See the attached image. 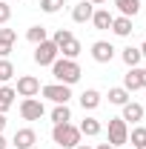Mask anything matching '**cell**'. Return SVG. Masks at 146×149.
Instances as JSON below:
<instances>
[{
	"label": "cell",
	"instance_id": "8",
	"mask_svg": "<svg viewBox=\"0 0 146 149\" xmlns=\"http://www.w3.org/2000/svg\"><path fill=\"white\" fill-rule=\"evenodd\" d=\"M12 143H15V149H32V146H37V135H35V129H17L15 132V138H12Z\"/></svg>",
	"mask_w": 146,
	"mask_h": 149
},
{
	"label": "cell",
	"instance_id": "32",
	"mask_svg": "<svg viewBox=\"0 0 146 149\" xmlns=\"http://www.w3.org/2000/svg\"><path fill=\"white\" fill-rule=\"evenodd\" d=\"M140 83H143V89H146V69H140Z\"/></svg>",
	"mask_w": 146,
	"mask_h": 149
},
{
	"label": "cell",
	"instance_id": "9",
	"mask_svg": "<svg viewBox=\"0 0 146 149\" xmlns=\"http://www.w3.org/2000/svg\"><path fill=\"white\" fill-rule=\"evenodd\" d=\"M92 57H95L97 63H109L112 57H115V46L106 43V40H97V43L92 46Z\"/></svg>",
	"mask_w": 146,
	"mask_h": 149
},
{
	"label": "cell",
	"instance_id": "35",
	"mask_svg": "<svg viewBox=\"0 0 146 149\" xmlns=\"http://www.w3.org/2000/svg\"><path fill=\"white\" fill-rule=\"evenodd\" d=\"M74 149H92V146H86V143H77V146H74Z\"/></svg>",
	"mask_w": 146,
	"mask_h": 149
},
{
	"label": "cell",
	"instance_id": "21",
	"mask_svg": "<svg viewBox=\"0 0 146 149\" xmlns=\"http://www.w3.org/2000/svg\"><path fill=\"white\" fill-rule=\"evenodd\" d=\"M109 103H115V106H123V103H129V92L123 89V86H115V89H109Z\"/></svg>",
	"mask_w": 146,
	"mask_h": 149
},
{
	"label": "cell",
	"instance_id": "23",
	"mask_svg": "<svg viewBox=\"0 0 146 149\" xmlns=\"http://www.w3.org/2000/svg\"><path fill=\"white\" fill-rule=\"evenodd\" d=\"M15 95L17 92H15L12 86H3V89H0V112H6L12 103H15Z\"/></svg>",
	"mask_w": 146,
	"mask_h": 149
},
{
	"label": "cell",
	"instance_id": "31",
	"mask_svg": "<svg viewBox=\"0 0 146 149\" xmlns=\"http://www.w3.org/2000/svg\"><path fill=\"white\" fill-rule=\"evenodd\" d=\"M95 149H115V146H112V143H97Z\"/></svg>",
	"mask_w": 146,
	"mask_h": 149
},
{
	"label": "cell",
	"instance_id": "27",
	"mask_svg": "<svg viewBox=\"0 0 146 149\" xmlns=\"http://www.w3.org/2000/svg\"><path fill=\"white\" fill-rule=\"evenodd\" d=\"M12 77H15V66H12V60L3 57V60H0V80L6 83V80H12Z\"/></svg>",
	"mask_w": 146,
	"mask_h": 149
},
{
	"label": "cell",
	"instance_id": "28",
	"mask_svg": "<svg viewBox=\"0 0 146 149\" xmlns=\"http://www.w3.org/2000/svg\"><path fill=\"white\" fill-rule=\"evenodd\" d=\"M129 141H132V146L146 143V126H135V129H132V135H129Z\"/></svg>",
	"mask_w": 146,
	"mask_h": 149
},
{
	"label": "cell",
	"instance_id": "17",
	"mask_svg": "<svg viewBox=\"0 0 146 149\" xmlns=\"http://www.w3.org/2000/svg\"><path fill=\"white\" fill-rule=\"evenodd\" d=\"M80 106L83 109H97L100 106V92L97 89H86V92L80 95Z\"/></svg>",
	"mask_w": 146,
	"mask_h": 149
},
{
	"label": "cell",
	"instance_id": "4",
	"mask_svg": "<svg viewBox=\"0 0 146 149\" xmlns=\"http://www.w3.org/2000/svg\"><path fill=\"white\" fill-rule=\"evenodd\" d=\"M55 60H57V46L52 40H43V43L35 46V63L37 66H52Z\"/></svg>",
	"mask_w": 146,
	"mask_h": 149
},
{
	"label": "cell",
	"instance_id": "6",
	"mask_svg": "<svg viewBox=\"0 0 146 149\" xmlns=\"http://www.w3.org/2000/svg\"><path fill=\"white\" fill-rule=\"evenodd\" d=\"M43 115H46V109L37 97H23V103H20V118L23 120H40Z\"/></svg>",
	"mask_w": 146,
	"mask_h": 149
},
{
	"label": "cell",
	"instance_id": "29",
	"mask_svg": "<svg viewBox=\"0 0 146 149\" xmlns=\"http://www.w3.org/2000/svg\"><path fill=\"white\" fill-rule=\"evenodd\" d=\"M9 17H12V6L0 0V23H9Z\"/></svg>",
	"mask_w": 146,
	"mask_h": 149
},
{
	"label": "cell",
	"instance_id": "24",
	"mask_svg": "<svg viewBox=\"0 0 146 149\" xmlns=\"http://www.w3.org/2000/svg\"><path fill=\"white\" fill-rule=\"evenodd\" d=\"M72 37H74V35L69 32V29H57V32H55V37H52V43H55V46H57V52H60V46H66Z\"/></svg>",
	"mask_w": 146,
	"mask_h": 149
},
{
	"label": "cell",
	"instance_id": "2",
	"mask_svg": "<svg viewBox=\"0 0 146 149\" xmlns=\"http://www.w3.org/2000/svg\"><path fill=\"white\" fill-rule=\"evenodd\" d=\"M52 141H55L57 146H63V149H74L77 143H80V129L72 126V123H55Z\"/></svg>",
	"mask_w": 146,
	"mask_h": 149
},
{
	"label": "cell",
	"instance_id": "16",
	"mask_svg": "<svg viewBox=\"0 0 146 149\" xmlns=\"http://www.w3.org/2000/svg\"><path fill=\"white\" fill-rule=\"evenodd\" d=\"M123 89H126V92L143 89V83H140V69H129V72H126V77H123Z\"/></svg>",
	"mask_w": 146,
	"mask_h": 149
},
{
	"label": "cell",
	"instance_id": "19",
	"mask_svg": "<svg viewBox=\"0 0 146 149\" xmlns=\"http://www.w3.org/2000/svg\"><path fill=\"white\" fill-rule=\"evenodd\" d=\"M52 120H55V123H69V120H72L69 106H66V103H57L55 109H52Z\"/></svg>",
	"mask_w": 146,
	"mask_h": 149
},
{
	"label": "cell",
	"instance_id": "12",
	"mask_svg": "<svg viewBox=\"0 0 146 149\" xmlns=\"http://www.w3.org/2000/svg\"><path fill=\"white\" fill-rule=\"evenodd\" d=\"M115 6H117V12L123 17H135L140 12V0H115Z\"/></svg>",
	"mask_w": 146,
	"mask_h": 149
},
{
	"label": "cell",
	"instance_id": "25",
	"mask_svg": "<svg viewBox=\"0 0 146 149\" xmlns=\"http://www.w3.org/2000/svg\"><path fill=\"white\" fill-rule=\"evenodd\" d=\"M60 52H63V57H69V60H74V57L80 55V43H77V40H69V43H66V46H60Z\"/></svg>",
	"mask_w": 146,
	"mask_h": 149
},
{
	"label": "cell",
	"instance_id": "34",
	"mask_svg": "<svg viewBox=\"0 0 146 149\" xmlns=\"http://www.w3.org/2000/svg\"><path fill=\"white\" fill-rule=\"evenodd\" d=\"M0 149H6V138L3 135H0Z\"/></svg>",
	"mask_w": 146,
	"mask_h": 149
},
{
	"label": "cell",
	"instance_id": "15",
	"mask_svg": "<svg viewBox=\"0 0 146 149\" xmlns=\"http://www.w3.org/2000/svg\"><path fill=\"white\" fill-rule=\"evenodd\" d=\"M112 20H115V15H112L109 9H97V12L92 15V23H95L97 29H112Z\"/></svg>",
	"mask_w": 146,
	"mask_h": 149
},
{
	"label": "cell",
	"instance_id": "38",
	"mask_svg": "<svg viewBox=\"0 0 146 149\" xmlns=\"http://www.w3.org/2000/svg\"><path fill=\"white\" fill-rule=\"evenodd\" d=\"M32 149H40V146H32Z\"/></svg>",
	"mask_w": 146,
	"mask_h": 149
},
{
	"label": "cell",
	"instance_id": "37",
	"mask_svg": "<svg viewBox=\"0 0 146 149\" xmlns=\"http://www.w3.org/2000/svg\"><path fill=\"white\" fill-rule=\"evenodd\" d=\"M135 149H146V143H140V146H135Z\"/></svg>",
	"mask_w": 146,
	"mask_h": 149
},
{
	"label": "cell",
	"instance_id": "13",
	"mask_svg": "<svg viewBox=\"0 0 146 149\" xmlns=\"http://www.w3.org/2000/svg\"><path fill=\"white\" fill-rule=\"evenodd\" d=\"M112 32H115L117 37H129L132 35V17H123V15L115 17L112 20Z\"/></svg>",
	"mask_w": 146,
	"mask_h": 149
},
{
	"label": "cell",
	"instance_id": "1",
	"mask_svg": "<svg viewBox=\"0 0 146 149\" xmlns=\"http://www.w3.org/2000/svg\"><path fill=\"white\" fill-rule=\"evenodd\" d=\"M52 74H55L57 83H66V86H72V83H77L80 80V66L74 63V60H69V57H63V60H55L52 63Z\"/></svg>",
	"mask_w": 146,
	"mask_h": 149
},
{
	"label": "cell",
	"instance_id": "11",
	"mask_svg": "<svg viewBox=\"0 0 146 149\" xmlns=\"http://www.w3.org/2000/svg\"><path fill=\"white\" fill-rule=\"evenodd\" d=\"M123 120H132V123H140L143 120V106L140 103H135V100H129V103H123Z\"/></svg>",
	"mask_w": 146,
	"mask_h": 149
},
{
	"label": "cell",
	"instance_id": "20",
	"mask_svg": "<svg viewBox=\"0 0 146 149\" xmlns=\"http://www.w3.org/2000/svg\"><path fill=\"white\" fill-rule=\"evenodd\" d=\"M140 49H135V46H126V49H123V63H126L129 69H135V66H138V63H140Z\"/></svg>",
	"mask_w": 146,
	"mask_h": 149
},
{
	"label": "cell",
	"instance_id": "22",
	"mask_svg": "<svg viewBox=\"0 0 146 149\" xmlns=\"http://www.w3.org/2000/svg\"><path fill=\"white\" fill-rule=\"evenodd\" d=\"M26 40H29V43H43V40H49V37H46V29H43V26H29V32H26Z\"/></svg>",
	"mask_w": 146,
	"mask_h": 149
},
{
	"label": "cell",
	"instance_id": "30",
	"mask_svg": "<svg viewBox=\"0 0 146 149\" xmlns=\"http://www.w3.org/2000/svg\"><path fill=\"white\" fill-rule=\"evenodd\" d=\"M3 129H6V118H3V112H0V135H3Z\"/></svg>",
	"mask_w": 146,
	"mask_h": 149
},
{
	"label": "cell",
	"instance_id": "7",
	"mask_svg": "<svg viewBox=\"0 0 146 149\" xmlns=\"http://www.w3.org/2000/svg\"><path fill=\"white\" fill-rule=\"evenodd\" d=\"M17 95L20 97H35V95H40V80H37L35 74L17 77Z\"/></svg>",
	"mask_w": 146,
	"mask_h": 149
},
{
	"label": "cell",
	"instance_id": "3",
	"mask_svg": "<svg viewBox=\"0 0 146 149\" xmlns=\"http://www.w3.org/2000/svg\"><path fill=\"white\" fill-rule=\"evenodd\" d=\"M40 95H43V97H49L52 103H69L72 89H69L66 83H49V86H40Z\"/></svg>",
	"mask_w": 146,
	"mask_h": 149
},
{
	"label": "cell",
	"instance_id": "36",
	"mask_svg": "<svg viewBox=\"0 0 146 149\" xmlns=\"http://www.w3.org/2000/svg\"><path fill=\"white\" fill-rule=\"evenodd\" d=\"M140 55H143V57H146V40H143V46H140Z\"/></svg>",
	"mask_w": 146,
	"mask_h": 149
},
{
	"label": "cell",
	"instance_id": "18",
	"mask_svg": "<svg viewBox=\"0 0 146 149\" xmlns=\"http://www.w3.org/2000/svg\"><path fill=\"white\" fill-rule=\"evenodd\" d=\"M77 129H80V135H86V138H95V135H100V120L97 118H83V123Z\"/></svg>",
	"mask_w": 146,
	"mask_h": 149
},
{
	"label": "cell",
	"instance_id": "39",
	"mask_svg": "<svg viewBox=\"0 0 146 149\" xmlns=\"http://www.w3.org/2000/svg\"><path fill=\"white\" fill-rule=\"evenodd\" d=\"M132 149H135V146H132Z\"/></svg>",
	"mask_w": 146,
	"mask_h": 149
},
{
	"label": "cell",
	"instance_id": "26",
	"mask_svg": "<svg viewBox=\"0 0 146 149\" xmlns=\"http://www.w3.org/2000/svg\"><path fill=\"white\" fill-rule=\"evenodd\" d=\"M40 9H43L46 15H57V12L63 9V0H40Z\"/></svg>",
	"mask_w": 146,
	"mask_h": 149
},
{
	"label": "cell",
	"instance_id": "5",
	"mask_svg": "<svg viewBox=\"0 0 146 149\" xmlns=\"http://www.w3.org/2000/svg\"><path fill=\"white\" fill-rule=\"evenodd\" d=\"M109 143H112V146L129 143V126H126L123 118H112V120H109Z\"/></svg>",
	"mask_w": 146,
	"mask_h": 149
},
{
	"label": "cell",
	"instance_id": "14",
	"mask_svg": "<svg viewBox=\"0 0 146 149\" xmlns=\"http://www.w3.org/2000/svg\"><path fill=\"white\" fill-rule=\"evenodd\" d=\"M15 40H17L15 29H0V57H6L12 52V43H15Z\"/></svg>",
	"mask_w": 146,
	"mask_h": 149
},
{
	"label": "cell",
	"instance_id": "33",
	"mask_svg": "<svg viewBox=\"0 0 146 149\" xmlns=\"http://www.w3.org/2000/svg\"><path fill=\"white\" fill-rule=\"evenodd\" d=\"M92 6H100V3H106V0H89Z\"/></svg>",
	"mask_w": 146,
	"mask_h": 149
},
{
	"label": "cell",
	"instance_id": "10",
	"mask_svg": "<svg viewBox=\"0 0 146 149\" xmlns=\"http://www.w3.org/2000/svg\"><path fill=\"white\" fill-rule=\"evenodd\" d=\"M92 15H95V9H92L89 0L74 3V9H72V20H74V23H86V20H92Z\"/></svg>",
	"mask_w": 146,
	"mask_h": 149
}]
</instances>
